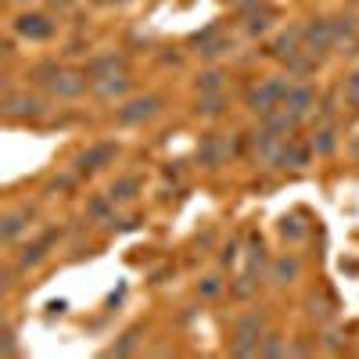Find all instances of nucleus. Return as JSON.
I'll list each match as a JSON object with an SVG mask.
<instances>
[{
    "label": "nucleus",
    "instance_id": "1",
    "mask_svg": "<svg viewBox=\"0 0 359 359\" xmlns=\"http://www.w3.org/2000/svg\"><path fill=\"white\" fill-rule=\"evenodd\" d=\"M266 331V313H248L237 320L233 327V341H230V352L233 355H259V345H262V334Z\"/></svg>",
    "mask_w": 359,
    "mask_h": 359
},
{
    "label": "nucleus",
    "instance_id": "2",
    "mask_svg": "<svg viewBox=\"0 0 359 359\" xmlns=\"http://www.w3.org/2000/svg\"><path fill=\"white\" fill-rule=\"evenodd\" d=\"M287 79H280V76H273V79H262L255 90H252V94H248V111L252 115H269V111H273V108H280L284 104V94H287Z\"/></svg>",
    "mask_w": 359,
    "mask_h": 359
},
{
    "label": "nucleus",
    "instance_id": "3",
    "mask_svg": "<svg viewBox=\"0 0 359 359\" xmlns=\"http://www.w3.org/2000/svg\"><path fill=\"white\" fill-rule=\"evenodd\" d=\"M302 47L316 57H323L327 50H334V29H331V18H309L302 25Z\"/></svg>",
    "mask_w": 359,
    "mask_h": 359
},
{
    "label": "nucleus",
    "instance_id": "4",
    "mask_svg": "<svg viewBox=\"0 0 359 359\" xmlns=\"http://www.w3.org/2000/svg\"><path fill=\"white\" fill-rule=\"evenodd\" d=\"M162 111V97L158 94H147V97H133V101H126L123 108L115 111V118L123 126H137V123H147V118H155Z\"/></svg>",
    "mask_w": 359,
    "mask_h": 359
},
{
    "label": "nucleus",
    "instance_id": "5",
    "mask_svg": "<svg viewBox=\"0 0 359 359\" xmlns=\"http://www.w3.org/2000/svg\"><path fill=\"white\" fill-rule=\"evenodd\" d=\"M331 29H334V50L355 54V43H359V18H355V15H334V18H331Z\"/></svg>",
    "mask_w": 359,
    "mask_h": 359
},
{
    "label": "nucleus",
    "instance_id": "6",
    "mask_svg": "<svg viewBox=\"0 0 359 359\" xmlns=\"http://www.w3.org/2000/svg\"><path fill=\"white\" fill-rule=\"evenodd\" d=\"M15 33L25 36V40H47V36H54V22L47 15H18Z\"/></svg>",
    "mask_w": 359,
    "mask_h": 359
},
{
    "label": "nucleus",
    "instance_id": "7",
    "mask_svg": "<svg viewBox=\"0 0 359 359\" xmlns=\"http://www.w3.org/2000/svg\"><path fill=\"white\" fill-rule=\"evenodd\" d=\"M284 108L294 111L298 118H306L309 108H316V90L306 86V83H291V86H287V94H284Z\"/></svg>",
    "mask_w": 359,
    "mask_h": 359
},
{
    "label": "nucleus",
    "instance_id": "8",
    "mask_svg": "<svg viewBox=\"0 0 359 359\" xmlns=\"http://www.w3.org/2000/svg\"><path fill=\"white\" fill-rule=\"evenodd\" d=\"M115 155H118L115 144H94V147H86V151L76 158V165H79V172H97L108 162H115Z\"/></svg>",
    "mask_w": 359,
    "mask_h": 359
},
{
    "label": "nucleus",
    "instance_id": "9",
    "mask_svg": "<svg viewBox=\"0 0 359 359\" xmlns=\"http://www.w3.org/2000/svg\"><path fill=\"white\" fill-rule=\"evenodd\" d=\"M40 111H43V104L29 94H8V101H4V115L11 123H18V118H36Z\"/></svg>",
    "mask_w": 359,
    "mask_h": 359
},
{
    "label": "nucleus",
    "instance_id": "10",
    "mask_svg": "<svg viewBox=\"0 0 359 359\" xmlns=\"http://www.w3.org/2000/svg\"><path fill=\"white\" fill-rule=\"evenodd\" d=\"M309 158H313V144L284 140V147H280V158H277V165H280V169H306V165H309Z\"/></svg>",
    "mask_w": 359,
    "mask_h": 359
},
{
    "label": "nucleus",
    "instance_id": "11",
    "mask_svg": "<svg viewBox=\"0 0 359 359\" xmlns=\"http://www.w3.org/2000/svg\"><path fill=\"white\" fill-rule=\"evenodd\" d=\"M54 237H57V230H47L40 241H33V245H25L22 252H18V259H15V266L18 269H33L36 262H43L47 259V248L54 245Z\"/></svg>",
    "mask_w": 359,
    "mask_h": 359
},
{
    "label": "nucleus",
    "instance_id": "12",
    "mask_svg": "<svg viewBox=\"0 0 359 359\" xmlns=\"http://www.w3.org/2000/svg\"><path fill=\"white\" fill-rule=\"evenodd\" d=\"M33 208H29V205H22V208H11V212L4 216V241L8 245H15L18 241V237L29 230V223H33Z\"/></svg>",
    "mask_w": 359,
    "mask_h": 359
},
{
    "label": "nucleus",
    "instance_id": "13",
    "mask_svg": "<svg viewBox=\"0 0 359 359\" xmlns=\"http://www.w3.org/2000/svg\"><path fill=\"white\" fill-rule=\"evenodd\" d=\"M298 273H302V266H298V259H294V255H280V259L269 262V284H277V287L294 284V280H298Z\"/></svg>",
    "mask_w": 359,
    "mask_h": 359
},
{
    "label": "nucleus",
    "instance_id": "14",
    "mask_svg": "<svg viewBox=\"0 0 359 359\" xmlns=\"http://www.w3.org/2000/svg\"><path fill=\"white\" fill-rule=\"evenodd\" d=\"M86 76V72H83ZM79 72H57L54 79H50V94H57V97H79L83 90H86V79H83Z\"/></svg>",
    "mask_w": 359,
    "mask_h": 359
},
{
    "label": "nucleus",
    "instance_id": "15",
    "mask_svg": "<svg viewBox=\"0 0 359 359\" xmlns=\"http://www.w3.org/2000/svg\"><path fill=\"white\" fill-rule=\"evenodd\" d=\"M123 65H126V62H123V54H115V50H111V54H97L94 62L86 65V76L97 83V79H108V76H115V69H123Z\"/></svg>",
    "mask_w": 359,
    "mask_h": 359
},
{
    "label": "nucleus",
    "instance_id": "16",
    "mask_svg": "<svg viewBox=\"0 0 359 359\" xmlns=\"http://www.w3.org/2000/svg\"><path fill=\"white\" fill-rule=\"evenodd\" d=\"M230 151H233L230 140H223V137H208L201 158H205V165H212V169H216V165H223V162L230 158Z\"/></svg>",
    "mask_w": 359,
    "mask_h": 359
},
{
    "label": "nucleus",
    "instance_id": "17",
    "mask_svg": "<svg viewBox=\"0 0 359 359\" xmlns=\"http://www.w3.org/2000/svg\"><path fill=\"white\" fill-rule=\"evenodd\" d=\"M245 18H248V22H245V29H248L252 36H259V33H266V29L273 25V18H277V15H273V8H269V4H259V8L245 11Z\"/></svg>",
    "mask_w": 359,
    "mask_h": 359
},
{
    "label": "nucleus",
    "instance_id": "18",
    "mask_svg": "<svg viewBox=\"0 0 359 359\" xmlns=\"http://www.w3.org/2000/svg\"><path fill=\"white\" fill-rule=\"evenodd\" d=\"M126 90H130V79H126L123 72H118V76H108V79H97V83H94V94H97V97H123Z\"/></svg>",
    "mask_w": 359,
    "mask_h": 359
},
{
    "label": "nucleus",
    "instance_id": "19",
    "mask_svg": "<svg viewBox=\"0 0 359 359\" xmlns=\"http://www.w3.org/2000/svg\"><path fill=\"white\" fill-rule=\"evenodd\" d=\"M137 191H140V180L137 176H123V180H115V184H111V201L115 205H126V201H133L137 198Z\"/></svg>",
    "mask_w": 359,
    "mask_h": 359
},
{
    "label": "nucleus",
    "instance_id": "20",
    "mask_svg": "<svg viewBox=\"0 0 359 359\" xmlns=\"http://www.w3.org/2000/svg\"><path fill=\"white\" fill-rule=\"evenodd\" d=\"M223 104H226V97H223V90H216V94H201L198 101H194V115H219L223 111Z\"/></svg>",
    "mask_w": 359,
    "mask_h": 359
},
{
    "label": "nucleus",
    "instance_id": "21",
    "mask_svg": "<svg viewBox=\"0 0 359 359\" xmlns=\"http://www.w3.org/2000/svg\"><path fill=\"white\" fill-rule=\"evenodd\" d=\"M334 147H338V130L334 126L316 130V137H313V151L316 155H334Z\"/></svg>",
    "mask_w": 359,
    "mask_h": 359
},
{
    "label": "nucleus",
    "instance_id": "22",
    "mask_svg": "<svg viewBox=\"0 0 359 359\" xmlns=\"http://www.w3.org/2000/svg\"><path fill=\"white\" fill-rule=\"evenodd\" d=\"M223 79H226V76H223L219 69H208V72H201V76H198V83H194V86L201 90V94H216V90H223Z\"/></svg>",
    "mask_w": 359,
    "mask_h": 359
},
{
    "label": "nucleus",
    "instance_id": "23",
    "mask_svg": "<svg viewBox=\"0 0 359 359\" xmlns=\"http://www.w3.org/2000/svg\"><path fill=\"white\" fill-rule=\"evenodd\" d=\"M287 352L291 348H287V341L280 334H266L262 345H259V355H287Z\"/></svg>",
    "mask_w": 359,
    "mask_h": 359
},
{
    "label": "nucleus",
    "instance_id": "24",
    "mask_svg": "<svg viewBox=\"0 0 359 359\" xmlns=\"http://www.w3.org/2000/svg\"><path fill=\"white\" fill-rule=\"evenodd\" d=\"M341 94H345V104L352 108V111H359V69L345 79V86H341Z\"/></svg>",
    "mask_w": 359,
    "mask_h": 359
},
{
    "label": "nucleus",
    "instance_id": "25",
    "mask_svg": "<svg viewBox=\"0 0 359 359\" xmlns=\"http://www.w3.org/2000/svg\"><path fill=\"white\" fill-rule=\"evenodd\" d=\"M302 233H306V226H298V216H284V219H280V237H291V241H298Z\"/></svg>",
    "mask_w": 359,
    "mask_h": 359
},
{
    "label": "nucleus",
    "instance_id": "26",
    "mask_svg": "<svg viewBox=\"0 0 359 359\" xmlns=\"http://www.w3.org/2000/svg\"><path fill=\"white\" fill-rule=\"evenodd\" d=\"M230 47H233L230 40H212V43H201L198 54H201V57H219V54H226Z\"/></svg>",
    "mask_w": 359,
    "mask_h": 359
},
{
    "label": "nucleus",
    "instance_id": "27",
    "mask_svg": "<svg viewBox=\"0 0 359 359\" xmlns=\"http://www.w3.org/2000/svg\"><path fill=\"white\" fill-rule=\"evenodd\" d=\"M223 291V284H219V277H205L201 284H198V294H205V298H216Z\"/></svg>",
    "mask_w": 359,
    "mask_h": 359
},
{
    "label": "nucleus",
    "instance_id": "28",
    "mask_svg": "<svg viewBox=\"0 0 359 359\" xmlns=\"http://www.w3.org/2000/svg\"><path fill=\"white\" fill-rule=\"evenodd\" d=\"M252 291H255V280H252V273H248V277H241V280L233 284V294H237V298H248Z\"/></svg>",
    "mask_w": 359,
    "mask_h": 359
},
{
    "label": "nucleus",
    "instance_id": "29",
    "mask_svg": "<svg viewBox=\"0 0 359 359\" xmlns=\"http://www.w3.org/2000/svg\"><path fill=\"white\" fill-rule=\"evenodd\" d=\"M72 184H76L72 176H54V180H50V191H69Z\"/></svg>",
    "mask_w": 359,
    "mask_h": 359
},
{
    "label": "nucleus",
    "instance_id": "30",
    "mask_svg": "<svg viewBox=\"0 0 359 359\" xmlns=\"http://www.w3.org/2000/svg\"><path fill=\"white\" fill-rule=\"evenodd\" d=\"M230 4H233V8H241V11H252V8L262 4V0H230Z\"/></svg>",
    "mask_w": 359,
    "mask_h": 359
}]
</instances>
